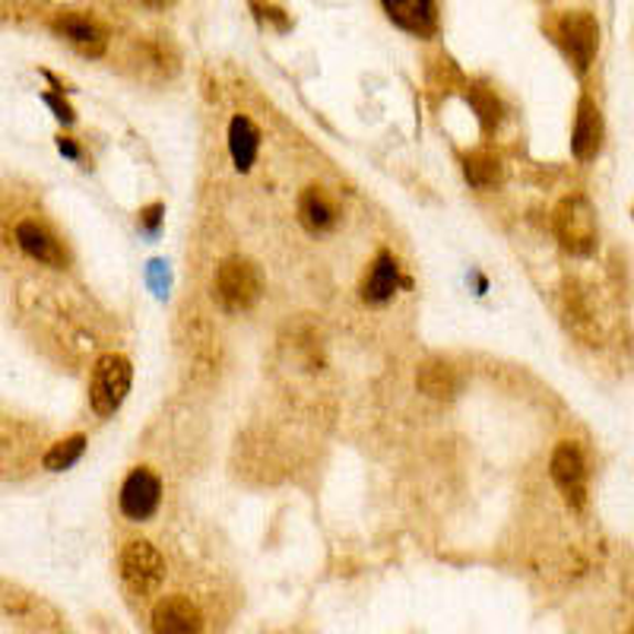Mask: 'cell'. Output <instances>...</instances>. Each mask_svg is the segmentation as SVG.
<instances>
[{
    "mask_svg": "<svg viewBox=\"0 0 634 634\" xmlns=\"http://www.w3.org/2000/svg\"><path fill=\"white\" fill-rule=\"evenodd\" d=\"M264 295V277L260 267L248 257H226L213 273V299L228 314L251 311Z\"/></svg>",
    "mask_w": 634,
    "mask_h": 634,
    "instance_id": "1",
    "label": "cell"
},
{
    "mask_svg": "<svg viewBox=\"0 0 634 634\" xmlns=\"http://www.w3.org/2000/svg\"><path fill=\"white\" fill-rule=\"evenodd\" d=\"M556 238L558 245L574 257H590L600 245V228H597V209L593 203L574 194V197H565L558 203L556 219Z\"/></svg>",
    "mask_w": 634,
    "mask_h": 634,
    "instance_id": "2",
    "label": "cell"
},
{
    "mask_svg": "<svg viewBox=\"0 0 634 634\" xmlns=\"http://www.w3.org/2000/svg\"><path fill=\"white\" fill-rule=\"evenodd\" d=\"M133 384V365L127 355L108 353L101 355L93 365V378H89V406L99 419L115 416L125 406L127 394Z\"/></svg>",
    "mask_w": 634,
    "mask_h": 634,
    "instance_id": "3",
    "label": "cell"
},
{
    "mask_svg": "<svg viewBox=\"0 0 634 634\" xmlns=\"http://www.w3.org/2000/svg\"><path fill=\"white\" fill-rule=\"evenodd\" d=\"M121 578L137 597H152L165 581V558L150 539H130L118 558Z\"/></svg>",
    "mask_w": 634,
    "mask_h": 634,
    "instance_id": "4",
    "label": "cell"
},
{
    "mask_svg": "<svg viewBox=\"0 0 634 634\" xmlns=\"http://www.w3.org/2000/svg\"><path fill=\"white\" fill-rule=\"evenodd\" d=\"M549 476L571 511L587 507V456L578 441H558L549 456Z\"/></svg>",
    "mask_w": 634,
    "mask_h": 634,
    "instance_id": "5",
    "label": "cell"
},
{
    "mask_svg": "<svg viewBox=\"0 0 634 634\" xmlns=\"http://www.w3.org/2000/svg\"><path fill=\"white\" fill-rule=\"evenodd\" d=\"M118 507L130 524H143L162 507V480L150 466H133L121 482Z\"/></svg>",
    "mask_w": 634,
    "mask_h": 634,
    "instance_id": "6",
    "label": "cell"
},
{
    "mask_svg": "<svg viewBox=\"0 0 634 634\" xmlns=\"http://www.w3.org/2000/svg\"><path fill=\"white\" fill-rule=\"evenodd\" d=\"M556 32L568 61L574 64V71L587 74L593 57H597V49H600V25H597V20L587 10H568L558 20Z\"/></svg>",
    "mask_w": 634,
    "mask_h": 634,
    "instance_id": "7",
    "label": "cell"
},
{
    "mask_svg": "<svg viewBox=\"0 0 634 634\" xmlns=\"http://www.w3.org/2000/svg\"><path fill=\"white\" fill-rule=\"evenodd\" d=\"M54 35H61L71 49H76L86 57H101L108 49V32L101 29L93 17H83V13H57L51 20Z\"/></svg>",
    "mask_w": 634,
    "mask_h": 634,
    "instance_id": "8",
    "label": "cell"
},
{
    "mask_svg": "<svg viewBox=\"0 0 634 634\" xmlns=\"http://www.w3.org/2000/svg\"><path fill=\"white\" fill-rule=\"evenodd\" d=\"M603 137H606V127H603V115L597 108V101L590 96L578 99V115H574V130H571V152L574 159L587 165L593 162L600 150H603Z\"/></svg>",
    "mask_w": 634,
    "mask_h": 634,
    "instance_id": "9",
    "label": "cell"
},
{
    "mask_svg": "<svg viewBox=\"0 0 634 634\" xmlns=\"http://www.w3.org/2000/svg\"><path fill=\"white\" fill-rule=\"evenodd\" d=\"M152 634H203V612L187 597H162L152 606Z\"/></svg>",
    "mask_w": 634,
    "mask_h": 634,
    "instance_id": "10",
    "label": "cell"
},
{
    "mask_svg": "<svg viewBox=\"0 0 634 634\" xmlns=\"http://www.w3.org/2000/svg\"><path fill=\"white\" fill-rule=\"evenodd\" d=\"M400 282H404V277H400V260H397L390 251H378V257L372 260L368 273L362 279V286H358L362 302L387 304L394 295H397Z\"/></svg>",
    "mask_w": 634,
    "mask_h": 634,
    "instance_id": "11",
    "label": "cell"
},
{
    "mask_svg": "<svg viewBox=\"0 0 634 634\" xmlns=\"http://www.w3.org/2000/svg\"><path fill=\"white\" fill-rule=\"evenodd\" d=\"M17 245H20V251L25 257H32V260H39V264H45L51 270H61L64 264H67V251L61 248V241L51 235L49 228L39 226V223H20L17 226Z\"/></svg>",
    "mask_w": 634,
    "mask_h": 634,
    "instance_id": "12",
    "label": "cell"
},
{
    "mask_svg": "<svg viewBox=\"0 0 634 634\" xmlns=\"http://www.w3.org/2000/svg\"><path fill=\"white\" fill-rule=\"evenodd\" d=\"M416 387L429 400H454L460 390V372L448 358H426L416 368Z\"/></svg>",
    "mask_w": 634,
    "mask_h": 634,
    "instance_id": "13",
    "label": "cell"
},
{
    "mask_svg": "<svg viewBox=\"0 0 634 634\" xmlns=\"http://www.w3.org/2000/svg\"><path fill=\"white\" fill-rule=\"evenodd\" d=\"M380 7L390 17V23L412 35H431L438 25L434 0H380Z\"/></svg>",
    "mask_w": 634,
    "mask_h": 634,
    "instance_id": "14",
    "label": "cell"
},
{
    "mask_svg": "<svg viewBox=\"0 0 634 634\" xmlns=\"http://www.w3.org/2000/svg\"><path fill=\"white\" fill-rule=\"evenodd\" d=\"M228 155L235 162V172H251L260 155V130L248 115H235L228 121Z\"/></svg>",
    "mask_w": 634,
    "mask_h": 634,
    "instance_id": "15",
    "label": "cell"
},
{
    "mask_svg": "<svg viewBox=\"0 0 634 634\" xmlns=\"http://www.w3.org/2000/svg\"><path fill=\"white\" fill-rule=\"evenodd\" d=\"M336 206L321 187H304L299 197V223H302L311 235H321L336 226Z\"/></svg>",
    "mask_w": 634,
    "mask_h": 634,
    "instance_id": "16",
    "label": "cell"
},
{
    "mask_svg": "<svg viewBox=\"0 0 634 634\" xmlns=\"http://www.w3.org/2000/svg\"><path fill=\"white\" fill-rule=\"evenodd\" d=\"M463 178L473 191H495L505 178V165L495 152L473 150L463 155Z\"/></svg>",
    "mask_w": 634,
    "mask_h": 634,
    "instance_id": "17",
    "label": "cell"
},
{
    "mask_svg": "<svg viewBox=\"0 0 634 634\" xmlns=\"http://www.w3.org/2000/svg\"><path fill=\"white\" fill-rule=\"evenodd\" d=\"M565 321H568L571 333L581 336L587 346H597V340H600L597 318H593V311L587 308V302H583V295L578 289H568V292H565Z\"/></svg>",
    "mask_w": 634,
    "mask_h": 634,
    "instance_id": "18",
    "label": "cell"
},
{
    "mask_svg": "<svg viewBox=\"0 0 634 634\" xmlns=\"http://www.w3.org/2000/svg\"><path fill=\"white\" fill-rule=\"evenodd\" d=\"M83 454H86V434H71V438L54 441L42 456V463H45L49 473H64V470L76 466Z\"/></svg>",
    "mask_w": 634,
    "mask_h": 634,
    "instance_id": "19",
    "label": "cell"
},
{
    "mask_svg": "<svg viewBox=\"0 0 634 634\" xmlns=\"http://www.w3.org/2000/svg\"><path fill=\"white\" fill-rule=\"evenodd\" d=\"M162 203H150L147 209H140V228L143 232H150V235H155L159 232V226H162Z\"/></svg>",
    "mask_w": 634,
    "mask_h": 634,
    "instance_id": "20",
    "label": "cell"
},
{
    "mask_svg": "<svg viewBox=\"0 0 634 634\" xmlns=\"http://www.w3.org/2000/svg\"><path fill=\"white\" fill-rule=\"evenodd\" d=\"M45 101H49L51 108L57 111V121H64V125H74L76 115H74V108H71L67 101H61L57 96H45Z\"/></svg>",
    "mask_w": 634,
    "mask_h": 634,
    "instance_id": "21",
    "label": "cell"
},
{
    "mask_svg": "<svg viewBox=\"0 0 634 634\" xmlns=\"http://www.w3.org/2000/svg\"><path fill=\"white\" fill-rule=\"evenodd\" d=\"M57 150L64 152V155H71V159H79V150H76V143L71 137H61V140H57Z\"/></svg>",
    "mask_w": 634,
    "mask_h": 634,
    "instance_id": "22",
    "label": "cell"
},
{
    "mask_svg": "<svg viewBox=\"0 0 634 634\" xmlns=\"http://www.w3.org/2000/svg\"><path fill=\"white\" fill-rule=\"evenodd\" d=\"M147 7H155V10H162V7H169V3H175V0H143Z\"/></svg>",
    "mask_w": 634,
    "mask_h": 634,
    "instance_id": "23",
    "label": "cell"
}]
</instances>
